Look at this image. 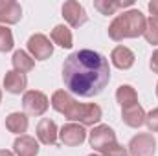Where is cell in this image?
<instances>
[{
    "label": "cell",
    "instance_id": "cell-1",
    "mask_svg": "<svg viewBox=\"0 0 158 156\" xmlns=\"http://www.w3.org/2000/svg\"><path fill=\"white\" fill-rule=\"evenodd\" d=\"M63 81L66 92L79 97L99 96L110 81V66L105 55L94 50L70 53L63 64Z\"/></svg>",
    "mask_w": 158,
    "mask_h": 156
},
{
    "label": "cell",
    "instance_id": "cell-2",
    "mask_svg": "<svg viewBox=\"0 0 158 156\" xmlns=\"http://www.w3.org/2000/svg\"><path fill=\"white\" fill-rule=\"evenodd\" d=\"M50 105H52L53 110L61 112L68 121H77L79 125H83V127H86V125L94 127L103 117V110H101L99 105H96V103H88V105L77 103L72 97V94L66 92V90L53 92Z\"/></svg>",
    "mask_w": 158,
    "mask_h": 156
},
{
    "label": "cell",
    "instance_id": "cell-3",
    "mask_svg": "<svg viewBox=\"0 0 158 156\" xmlns=\"http://www.w3.org/2000/svg\"><path fill=\"white\" fill-rule=\"evenodd\" d=\"M145 24L147 18L140 9H129L123 11L121 15H118L110 26H109V37L112 40H119L123 39H136L140 35H143L145 31Z\"/></svg>",
    "mask_w": 158,
    "mask_h": 156
},
{
    "label": "cell",
    "instance_id": "cell-4",
    "mask_svg": "<svg viewBox=\"0 0 158 156\" xmlns=\"http://www.w3.org/2000/svg\"><path fill=\"white\" fill-rule=\"evenodd\" d=\"M88 142H90V147H92L94 151L103 153L105 149H109L110 145L116 143V132H114L109 125H96V127L90 130Z\"/></svg>",
    "mask_w": 158,
    "mask_h": 156
},
{
    "label": "cell",
    "instance_id": "cell-5",
    "mask_svg": "<svg viewBox=\"0 0 158 156\" xmlns=\"http://www.w3.org/2000/svg\"><path fill=\"white\" fill-rule=\"evenodd\" d=\"M22 107L28 116H42L50 107V99L39 90H28L22 96Z\"/></svg>",
    "mask_w": 158,
    "mask_h": 156
},
{
    "label": "cell",
    "instance_id": "cell-6",
    "mask_svg": "<svg viewBox=\"0 0 158 156\" xmlns=\"http://www.w3.org/2000/svg\"><path fill=\"white\" fill-rule=\"evenodd\" d=\"M156 153V140L149 132L136 134L129 142V154L131 156H155Z\"/></svg>",
    "mask_w": 158,
    "mask_h": 156
},
{
    "label": "cell",
    "instance_id": "cell-7",
    "mask_svg": "<svg viewBox=\"0 0 158 156\" xmlns=\"http://www.w3.org/2000/svg\"><path fill=\"white\" fill-rule=\"evenodd\" d=\"M28 53L37 59V61H46L53 55V44L50 42V39L42 33H35L28 39Z\"/></svg>",
    "mask_w": 158,
    "mask_h": 156
},
{
    "label": "cell",
    "instance_id": "cell-8",
    "mask_svg": "<svg viewBox=\"0 0 158 156\" xmlns=\"http://www.w3.org/2000/svg\"><path fill=\"white\" fill-rule=\"evenodd\" d=\"M59 140L66 147H77L86 140V130L79 123H66L59 130Z\"/></svg>",
    "mask_w": 158,
    "mask_h": 156
},
{
    "label": "cell",
    "instance_id": "cell-9",
    "mask_svg": "<svg viewBox=\"0 0 158 156\" xmlns=\"http://www.w3.org/2000/svg\"><path fill=\"white\" fill-rule=\"evenodd\" d=\"M63 18H64L72 28H81V26L88 20L85 7H83L79 2H76V0H68V2L63 4Z\"/></svg>",
    "mask_w": 158,
    "mask_h": 156
},
{
    "label": "cell",
    "instance_id": "cell-10",
    "mask_svg": "<svg viewBox=\"0 0 158 156\" xmlns=\"http://www.w3.org/2000/svg\"><path fill=\"white\" fill-rule=\"evenodd\" d=\"M57 136H59V130H57L55 121L48 119V117H42L39 121V125H37V140L44 145H55Z\"/></svg>",
    "mask_w": 158,
    "mask_h": 156
},
{
    "label": "cell",
    "instance_id": "cell-11",
    "mask_svg": "<svg viewBox=\"0 0 158 156\" xmlns=\"http://www.w3.org/2000/svg\"><path fill=\"white\" fill-rule=\"evenodd\" d=\"M22 18V7L15 0H4L0 4V24H17Z\"/></svg>",
    "mask_w": 158,
    "mask_h": 156
},
{
    "label": "cell",
    "instance_id": "cell-12",
    "mask_svg": "<svg viewBox=\"0 0 158 156\" xmlns=\"http://www.w3.org/2000/svg\"><path fill=\"white\" fill-rule=\"evenodd\" d=\"M39 142L28 134L19 136L13 142V153L15 156H37L39 154Z\"/></svg>",
    "mask_w": 158,
    "mask_h": 156
},
{
    "label": "cell",
    "instance_id": "cell-13",
    "mask_svg": "<svg viewBox=\"0 0 158 156\" xmlns=\"http://www.w3.org/2000/svg\"><path fill=\"white\" fill-rule=\"evenodd\" d=\"M28 86V77L26 74H20L17 70H9L4 76V88L9 94H22Z\"/></svg>",
    "mask_w": 158,
    "mask_h": 156
},
{
    "label": "cell",
    "instance_id": "cell-14",
    "mask_svg": "<svg viewBox=\"0 0 158 156\" xmlns=\"http://www.w3.org/2000/svg\"><path fill=\"white\" fill-rule=\"evenodd\" d=\"M134 53H132V50H129L127 46H116L114 50H112V53H110V61H112V64L119 68V70H129L132 64H134Z\"/></svg>",
    "mask_w": 158,
    "mask_h": 156
},
{
    "label": "cell",
    "instance_id": "cell-15",
    "mask_svg": "<svg viewBox=\"0 0 158 156\" xmlns=\"http://www.w3.org/2000/svg\"><path fill=\"white\" fill-rule=\"evenodd\" d=\"M121 119L125 125L132 127V129H140L143 123H145V110L140 107V105H132V107H127L123 109L121 112Z\"/></svg>",
    "mask_w": 158,
    "mask_h": 156
},
{
    "label": "cell",
    "instance_id": "cell-16",
    "mask_svg": "<svg viewBox=\"0 0 158 156\" xmlns=\"http://www.w3.org/2000/svg\"><path fill=\"white\" fill-rule=\"evenodd\" d=\"M28 125H30V121L24 112H11L6 117V129L13 134H19V136H22L28 130Z\"/></svg>",
    "mask_w": 158,
    "mask_h": 156
},
{
    "label": "cell",
    "instance_id": "cell-17",
    "mask_svg": "<svg viewBox=\"0 0 158 156\" xmlns=\"http://www.w3.org/2000/svg\"><path fill=\"white\" fill-rule=\"evenodd\" d=\"M11 63H13V70H17V72H20V74L31 72L33 66H35V59H33L28 51H24V50H17V51L13 53Z\"/></svg>",
    "mask_w": 158,
    "mask_h": 156
},
{
    "label": "cell",
    "instance_id": "cell-18",
    "mask_svg": "<svg viewBox=\"0 0 158 156\" xmlns=\"http://www.w3.org/2000/svg\"><path fill=\"white\" fill-rule=\"evenodd\" d=\"M116 101L119 103L121 109L138 105V94H136V90L131 84H121L118 90H116Z\"/></svg>",
    "mask_w": 158,
    "mask_h": 156
},
{
    "label": "cell",
    "instance_id": "cell-19",
    "mask_svg": "<svg viewBox=\"0 0 158 156\" xmlns=\"http://www.w3.org/2000/svg\"><path fill=\"white\" fill-rule=\"evenodd\" d=\"M52 40L61 46V48H72V42H74V37H72V31L68 30V26L64 24H57L53 30H52Z\"/></svg>",
    "mask_w": 158,
    "mask_h": 156
},
{
    "label": "cell",
    "instance_id": "cell-20",
    "mask_svg": "<svg viewBox=\"0 0 158 156\" xmlns=\"http://www.w3.org/2000/svg\"><path fill=\"white\" fill-rule=\"evenodd\" d=\"M125 6H132V2H116V0H94V7L101 13V15H114L119 7H125Z\"/></svg>",
    "mask_w": 158,
    "mask_h": 156
},
{
    "label": "cell",
    "instance_id": "cell-21",
    "mask_svg": "<svg viewBox=\"0 0 158 156\" xmlns=\"http://www.w3.org/2000/svg\"><path fill=\"white\" fill-rule=\"evenodd\" d=\"M143 37L149 44L158 46V22L155 18H147V24H145V31H143Z\"/></svg>",
    "mask_w": 158,
    "mask_h": 156
},
{
    "label": "cell",
    "instance_id": "cell-22",
    "mask_svg": "<svg viewBox=\"0 0 158 156\" xmlns=\"http://www.w3.org/2000/svg\"><path fill=\"white\" fill-rule=\"evenodd\" d=\"M13 33L7 26H0V51L6 53L9 50H13Z\"/></svg>",
    "mask_w": 158,
    "mask_h": 156
},
{
    "label": "cell",
    "instance_id": "cell-23",
    "mask_svg": "<svg viewBox=\"0 0 158 156\" xmlns=\"http://www.w3.org/2000/svg\"><path fill=\"white\" fill-rule=\"evenodd\" d=\"M145 123L151 132H158V107L153 109L149 114H145Z\"/></svg>",
    "mask_w": 158,
    "mask_h": 156
},
{
    "label": "cell",
    "instance_id": "cell-24",
    "mask_svg": "<svg viewBox=\"0 0 158 156\" xmlns=\"http://www.w3.org/2000/svg\"><path fill=\"white\" fill-rule=\"evenodd\" d=\"M127 153H129V151L116 142L114 145H110L109 149H105V151L101 153V156H127Z\"/></svg>",
    "mask_w": 158,
    "mask_h": 156
},
{
    "label": "cell",
    "instance_id": "cell-25",
    "mask_svg": "<svg viewBox=\"0 0 158 156\" xmlns=\"http://www.w3.org/2000/svg\"><path fill=\"white\" fill-rule=\"evenodd\" d=\"M149 66H151V70L158 74V50L153 51V55H151V61H149Z\"/></svg>",
    "mask_w": 158,
    "mask_h": 156
},
{
    "label": "cell",
    "instance_id": "cell-26",
    "mask_svg": "<svg viewBox=\"0 0 158 156\" xmlns=\"http://www.w3.org/2000/svg\"><path fill=\"white\" fill-rule=\"evenodd\" d=\"M149 11H151V18H155L158 22V0L149 2Z\"/></svg>",
    "mask_w": 158,
    "mask_h": 156
},
{
    "label": "cell",
    "instance_id": "cell-27",
    "mask_svg": "<svg viewBox=\"0 0 158 156\" xmlns=\"http://www.w3.org/2000/svg\"><path fill=\"white\" fill-rule=\"evenodd\" d=\"M0 156H15V154L9 153V151H6V149H0Z\"/></svg>",
    "mask_w": 158,
    "mask_h": 156
},
{
    "label": "cell",
    "instance_id": "cell-28",
    "mask_svg": "<svg viewBox=\"0 0 158 156\" xmlns=\"http://www.w3.org/2000/svg\"><path fill=\"white\" fill-rule=\"evenodd\" d=\"M0 103H2V92H0Z\"/></svg>",
    "mask_w": 158,
    "mask_h": 156
},
{
    "label": "cell",
    "instance_id": "cell-29",
    "mask_svg": "<svg viewBox=\"0 0 158 156\" xmlns=\"http://www.w3.org/2000/svg\"><path fill=\"white\" fill-rule=\"evenodd\" d=\"M88 156H101V154H88Z\"/></svg>",
    "mask_w": 158,
    "mask_h": 156
},
{
    "label": "cell",
    "instance_id": "cell-30",
    "mask_svg": "<svg viewBox=\"0 0 158 156\" xmlns=\"http://www.w3.org/2000/svg\"><path fill=\"white\" fill-rule=\"evenodd\" d=\"M156 96H158V83H156Z\"/></svg>",
    "mask_w": 158,
    "mask_h": 156
}]
</instances>
